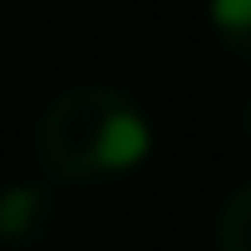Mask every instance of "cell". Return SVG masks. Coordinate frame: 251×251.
I'll return each mask as SVG.
<instances>
[{"instance_id":"6da1fadb","label":"cell","mask_w":251,"mask_h":251,"mask_svg":"<svg viewBox=\"0 0 251 251\" xmlns=\"http://www.w3.org/2000/svg\"><path fill=\"white\" fill-rule=\"evenodd\" d=\"M153 153L148 113L108 84H79L45 103L35 123V158L54 182H103L133 173Z\"/></svg>"},{"instance_id":"7a4b0ae2","label":"cell","mask_w":251,"mask_h":251,"mask_svg":"<svg viewBox=\"0 0 251 251\" xmlns=\"http://www.w3.org/2000/svg\"><path fill=\"white\" fill-rule=\"evenodd\" d=\"M207 20L222 50H231L241 64H251V0H207Z\"/></svg>"},{"instance_id":"3957f363","label":"cell","mask_w":251,"mask_h":251,"mask_svg":"<svg viewBox=\"0 0 251 251\" xmlns=\"http://www.w3.org/2000/svg\"><path fill=\"white\" fill-rule=\"evenodd\" d=\"M217 251H251V177L217 207Z\"/></svg>"},{"instance_id":"277c9868","label":"cell","mask_w":251,"mask_h":251,"mask_svg":"<svg viewBox=\"0 0 251 251\" xmlns=\"http://www.w3.org/2000/svg\"><path fill=\"white\" fill-rule=\"evenodd\" d=\"M40 226V192L35 187H10L0 197V236H20Z\"/></svg>"},{"instance_id":"5b68a950","label":"cell","mask_w":251,"mask_h":251,"mask_svg":"<svg viewBox=\"0 0 251 251\" xmlns=\"http://www.w3.org/2000/svg\"><path fill=\"white\" fill-rule=\"evenodd\" d=\"M246 133H251V103H246Z\"/></svg>"}]
</instances>
